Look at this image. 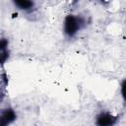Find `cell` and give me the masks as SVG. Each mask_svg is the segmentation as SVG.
Masks as SVG:
<instances>
[{"label":"cell","instance_id":"6","mask_svg":"<svg viewBox=\"0 0 126 126\" xmlns=\"http://www.w3.org/2000/svg\"><path fill=\"white\" fill-rule=\"evenodd\" d=\"M120 92H121V96L123 100L126 102V78L122 81L121 86H120Z\"/></svg>","mask_w":126,"mask_h":126},{"label":"cell","instance_id":"5","mask_svg":"<svg viewBox=\"0 0 126 126\" xmlns=\"http://www.w3.org/2000/svg\"><path fill=\"white\" fill-rule=\"evenodd\" d=\"M8 45H9L8 39L3 37L1 39V41H0V61H1L2 65H4L5 62L9 58V48H8Z\"/></svg>","mask_w":126,"mask_h":126},{"label":"cell","instance_id":"1","mask_svg":"<svg viewBox=\"0 0 126 126\" xmlns=\"http://www.w3.org/2000/svg\"><path fill=\"white\" fill-rule=\"evenodd\" d=\"M86 26H87V21L83 16L69 14L64 18L63 32L67 37L72 38Z\"/></svg>","mask_w":126,"mask_h":126},{"label":"cell","instance_id":"4","mask_svg":"<svg viewBox=\"0 0 126 126\" xmlns=\"http://www.w3.org/2000/svg\"><path fill=\"white\" fill-rule=\"evenodd\" d=\"M13 4L24 12H31L34 9V2L30 0H14Z\"/></svg>","mask_w":126,"mask_h":126},{"label":"cell","instance_id":"2","mask_svg":"<svg viewBox=\"0 0 126 126\" xmlns=\"http://www.w3.org/2000/svg\"><path fill=\"white\" fill-rule=\"evenodd\" d=\"M119 119L118 115H113L108 111H100L94 119L95 126H114Z\"/></svg>","mask_w":126,"mask_h":126},{"label":"cell","instance_id":"3","mask_svg":"<svg viewBox=\"0 0 126 126\" xmlns=\"http://www.w3.org/2000/svg\"><path fill=\"white\" fill-rule=\"evenodd\" d=\"M17 119V113L12 107H7L1 111L0 126H9Z\"/></svg>","mask_w":126,"mask_h":126}]
</instances>
